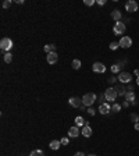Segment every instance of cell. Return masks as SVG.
Wrapping results in <instances>:
<instances>
[{
	"instance_id": "obj_1",
	"label": "cell",
	"mask_w": 139,
	"mask_h": 156,
	"mask_svg": "<svg viewBox=\"0 0 139 156\" xmlns=\"http://www.w3.org/2000/svg\"><path fill=\"white\" fill-rule=\"evenodd\" d=\"M13 40L10 38H3L0 40V49H1V52L3 53H8L11 49H13Z\"/></svg>"
},
{
	"instance_id": "obj_2",
	"label": "cell",
	"mask_w": 139,
	"mask_h": 156,
	"mask_svg": "<svg viewBox=\"0 0 139 156\" xmlns=\"http://www.w3.org/2000/svg\"><path fill=\"white\" fill-rule=\"evenodd\" d=\"M95 101H96V95L92 94V92L85 94L82 96V105L86 106V107H92V105L95 103Z\"/></svg>"
},
{
	"instance_id": "obj_3",
	"label": "cell",
	"mask_w": 139,
	"mask_h": 156,
	"mask_svg": "<svg viewBox=\"0 0 139 156\" xmlns=\"http://www.w3.org/2000/svg\"><path fill=\"white\" fill-rule=\"evenodd\" d=\"M104 96H106V101H108V102H116L118 94H117V91L114 89V88H113V86H110V88H107V89L104 91Z\"/></svg>"
},
{
	"instance_id": "obj_4",
	"label": "cell",
	"mask_w": 139,
	"mask_h": 156,
	"mask_svg": "<svg viewBox=\"0 0 139 156\" xmlns=\"http://www.w3.org/2000/svg\"><path fill=\"white\" fill-rule=\"evenodd\" d=\"M117 78H118V82H121V84H129L132 79V74L127 73V71H121Z\"/></svg>"
},
{
	"instance_id": "obj_5",
	"label": "cell",
	"mask_w": 139,
	"mask_h": 156,
	"mask_svg": "<svg viewBox=\"0 0 139 156\" xmlns=\"http://www.w3.org/2000/svg\"><path fill=\"white\" fill-rule=\"evenodd\" d=\"M127 29V27H125V24L121 23V21H118L116 23V25L113 27V32H114V35H123L124 32Z\"/></svg>"
},
{
	"instance_id": "obj_6",
	"label": "cell",
	"mask_w": 139,
	"mask_h": 156,
	"mask_svg": "<svg viewBox=\"0 0 139 156\" xmlns=\"http://www.w3.org/2000/svg\"><path fill=\"white\" fill-rule=\"evenodd\" d=\"M125 10H127L128 13H135V11H138V3H136L135 0L127 1V3H125Z\"/></svg>"
},
{
	"instance_id": "obj_7",
	"label": "cell",
	"mask_w": 139,
	"mask_h": 156,
	"mask_svg": "<svg viewBox=\"0 0 139 156\" xmlns=\"http://www.w3.org/2000/svg\"><path fill=\"white\" fill-rule=\"evenodd\" d=\"M120 47H124V49H128V47L132 46V39L131 36H123V38L120 39Z\"/></svg>"
},
{
	"instance_id": "obj_8",
	"label": "cell",
	"mask_w": 139,
	"mask_h": 156,
	"mask_svg": "<svg viewBox=\"0 0 139 156\" xmlns=\"http://www.w3.org/2000/svg\"><path fill=\"white\" fill-rule=\"evenodd\" d=\"M92 70L95 71V73H99V74H103V73H106V66H104L103 63H100V62H96V63H93Z\"/></svg>"
},
{
	"instance_id": "obj_9",
	"label": "cell",
	"mask_w": 139,
	"mask_h": 156,
	"mask_svg": "<svg viewBox=\"0 0 139 156\" xmlns=\"http://www.w3.org/2000/svg\"><path fill=\"white\" fill-rule=\"evenodd\" d=\"M70 105L72 106V107H75V109H78V107H81L82 106V98H78V96H72V98H70Z\"/></svg>"
},
{
	"instance_id": "obj_10",
	"label": "cell",
	"mask_w": 139,
	"mask_h": 156,
	"mask_svg": "<svg viewBox=\"0 0 139 156\" xmlns=\"http://www.w3.org/2000/svg\"><path fill=\"white\" fill-rule=\"evenodd\" d=\"M113 88H114V89L117 91L118 96H125V94H127V86H124V84H121V82L116 84V85L113 86Z\"/></svg>"
},
{
	"instance_id": "obj_11",
	"label": "cell",
	"mask_w": 139,
	"mask_h": 156,
	"mask_svg": "<svg viewBox=\"0 0 139 156\" xmlns=\"http://www.w3.org/2000/svg\"><path fill=\"white\" fill-rule=\"evenodd\" d=\"M110 112H111V106L108 105L107 102L99 106V113H100V114H107V113H110Z\"/></svg>"
},
{
	"instance_id": "obj_12",
	"label": "cell",
	"mask_w": 139,
	"mask_h": 156,
	"mask_svg": "<svg viewBox=\"0 0 139 156\" xmlns=\"http://www.w3.org/2000/svg\"><path fill=\"white\" fill-rule=\"evenodd\" d=\"M82 135L85 137V138H89V137H92V134H93V131H92V128L88 125V123H86L84 127H82Z\"/></svg>"
},
{
	"instance_id": "obj_13",
	"label": "cell",
	"mask_w": 139,
	"mask_h": 156,
	"mask_svg": "<svg viewBox=\"0 0 139 156\" xmlns=\"http://www.w3.org/2000/svg\"><path fill=\"white\" fill-rule=\"evenodd\" d=\"M57 60H59V56H57L56 52H53V53H49V55H47V63H49V64H56Z\"/></svg>"
},
{
	"instance_id": "obj_14",
	"label": "cell",
	"mask_w": 139,
	"mask_h": 156,
	"mask_svg": "<svg viewBox=\"0 0 139 156\" xmlns=\"http://www.w3.org/2000/svg\"><path fill=\"white\" fill-rule=\"evenodd\" d=\"M135 98H136V95L134 91H127V94H125V101L129 102V103H134L135 102Z\"/></svg>"
},
{
	"instance_id": "obj_15",
	"label": "cell",
	"mask_w": 139,
	"mask_h": 156,
	"mask_svg": "<svg viewBox=\"0 0 139 156\" xmlns=\"http://www.w3.org/2000/svg\"><path fill=\"white\" fill-rule=\"evenodd\" d=\"M121 11H120V10H118V8H116V10H113V11H111V18H113V20H114V21H117V23H118V21H121Z\"/></svg>"
},
{
	"instance_id": "obj_16",
	"label": "cell",
	"mask_w": 139,
	"mask_h": 156,
	"mask_svg": "<svg viewBox=\"0 0 139 156\" xmlns=\"http://www.w3.org/2000/svg\"><path fill=\"white\" fill-rule=\"evenodd\" d=\"M78 135H79V128H78L77 125L75 127H71L68 131V137H71V138H77Z\"/></svg>"
},
{
	"instance_id": "obj_17",
	"label": "cell",
	"mask_w": 139,
	"mask_h": 156,
	"mask_svg": "<svg viewBox=\"0 0 139 156\" xmlns=\"http://www.w3.org/2000/svg\"><path fill=\"white\" fill-rule=\"evenodd\" d=\"M60 145H61V142H60V140H53L50 144H49V146H50V149H53V151H57V149L60 148Z\"/></svg>"
},
{
	"instance_id": "obj_18",
	"label": "cell",
	"mask_w": 139,
	"mask_h": 156,
	"mask_svg": "<svg viewBox=\"0 0 139 156\" xmlns=\"http://www.w3.org/2000/svg\"><path fill=\"white\" fill-rule=\"evenodd\" d=\"M43 50L46 52L47 55H49V53H53V52H56V45H53V43H49V45H45V47H43Z\"/></svg>"
},
{
	"instance_id": "obj_19",
	"label": "cell",
	"mask_w": 139,
	"mask_h": 156,
	"mask_svg": "<svg viewBox=\"0 0 139 156\" xmlns=\"http://www.w3.org/2000/svg\"><path fill=\"white\" fill-rule=\"evenodd\" d=\"M75 125H77V127H84V125H85V120H84V117H81V116L75 117Z\"/></svg>"
},
{
	"instance_id": "obj_20",
	"label": "cell",
	"mask_w": 139,
	"mask_h": 156,
	"mask_svg": "<svg viewBox=\"0 0 139 156\" xmlns=\"http://www.w3.org/2000/svg\"><path fill=\"white\" fill-rule=\"evenodd\" d=\"M71 66H72V68L79 70V68H81V66H82V63H81V60H78V59H74L72 63H71Z\"/></svg>"
},
{
	"instance_id": "obj_21",
	"label": "cell",
	"mask_w": 139,
	"mask_h": 156,
	"mask_svg": "<svg viewBox=\"0 0 139 156\" xmlns=\"http://www.w3.org/2000/svg\"><path fill=\"white\" fill-rule=\"evenodd\" d=\"M3 60L7 63V64H8V63H11V60H13V55H11L10 52H8V53H4V56H3Z\"/></svg>"
},
{
	"instance_id": "obj_22",
	"label": "cell",
	"mask_w": 139,
	"mask_h": 156,
	"mask_svg": "<svg viewBox=\"0 0 139 156\" xmlns=\"http://www.w3.org/2000/svg\"><path fill=\"white\" fill-rule=\"evenodd\" d=\"M29 156H45V153H43V151H40V149H35V151L31 152Z\"/></svg>"
},
{
	"instance_id": "obj_23",
	"label": "cell",
	"mask_w": 139,
	"mask_h": 156,
	"mask_svg": "<svg viewBox=\"0 0 139 156\" xmlns=\"http://www.w3.org/2000/svg\"><path fill=\"white\" fill-rule=\"evenodd\" d=\"M121 110V105H118V103H113V106H111V112L113 113H118Z\"/></svg>"
},
{
	"instance_id": "obj_24",
	"label": "cell",
	"mask_w": 139,
	"mask_h": 156,
	"mask_svg": "<svg viewBox=\"0 0 139 156\" xmlns=\"http://www.w3.org/2000/svg\"><path fill=\"white\" fill-rule=\"evenodd\" d=\"M120 68H121V67H120V66L116 63V64H113V66H111V73L117 74V73H120Z\"/></svg>"
},
{
	"instance_id": "obj_25",
	"label": "cell",
	"mask_w": 139,
	"mask_h": 156,
	"mask_svg": "<svg viewBox=\"0 0 139 156\" xmlns=\"http://www.w3.org/2000/svg\"><path fill=\"white\" fill-rule=\"evenodd\" d=\"M118 47H120V43H118V42H111V43H110V49H111V50H117Z\"/></svg>"
},
{
	"instance_id": "obj_26",
	"label": "cell",
	"mask_w": 139,
	"mask_h": 156,
	"mask_svg": "<svg viewBox=\"0 0 139 156\" xmlns=\"http://www.w3.org/2000/svg\"><path fill=\"white\" fill-rule=\"evenodd\" d=\"M131 120L134 121V123H139V116L136 114V113H132V114H131Z\"/></svg>"
},
{
	"instance_id": "obj_27",
	"label": "cell",
	"mask_w": 139,
	"mask_h": 156,
	"mask_svg": "<svg viewBox=\"0 0 139 156\" xmlns=\"http://www.w3.org/2000/svg\"><path fill=\"white\" fill-rule=\"evenodd\" d=\"M95 3H96L95 0H84V4H85V6H93Z\"/></svg>"
},
{
	"instance_id": "obj_28",
	"label": "cell",
	"mask_w": 139,
	"mask_h": 156,
	"mask_svg": "<svg viewBox=\"0 0 139 156\" xmlns=\"http://www.w3.org/2000/svg\"><path fill=\"white\" fill-rule=\"evenodd\" d=\"M60 142H61V145H68L70 140H68V138H67V137H63L61 140H60Z\"/></svg>"
},
{
	"instance_id": "obj_29",
	"label": "cell",
	"mask_w": 139,
	"mask_h": 156,
	"mask_svg": "<svg viewBox=\"0 0 139 156\" xmlns=\"http://www.w3.org/2000/svg\"><path fill=\"white\" fill-rule=\"evenodd\" d=\"M11 3H13L11 0H6V1H3V7H4V8H8L10 6H11Z\"/></svg>"
},
{
	"instance_id": "obj_30",
	"label": "cell",
	"mask_w": 139,
	"mask_h": 156,
	"mask_svg": "<svg viewBox=\"0 0 139 156\" xmlns=\"http://www.w3.org/2000/svg\"><path fill=\"white\" fill-rule=\"evenodd\" d=\"M88 114H89V116H95V114H96V110L93 109V107H89V109H88Z\"/></svg>"
},
{
	"instance_id": "obj_31",
	"label": "cell",
	"mask_w": 139,
	"mask_h": 156,
	"mask_svg": "<svg viewBox=\"0 0 139 156\" xmlns=\"http://www.w3.org/2000/svg\"><path fill=\"white\" fill-rule=\"evenodd\" d=\"M117 81H118V78H116V77H110V78H108V82H110V84H116Z\"/></svg>"
},
{
	"instance_id": "obj_32",
	"label": "cell",
	"mask_w": 139,
	"mask_h": 156,
	"mask_svg": "<svg viewBox=\"0 0 139 156\" xmlns=\"http://www.w3.org/2000/svg\"><path fill=\"white\" fill-rule=\"evenodd\" d=\"M97 4L99 6H104L106 4V0H97Z\"/></svg>"
},
{
	"instance_id": "obj_33",
	"label": "cell",
	"mask_w": 139,
	"mask_h": 156,
	"mask_svg": "<svg viewBox=\"0 0 139 156\" xmlns=\"http://www.w3.org/2000/svg\"><path fill=\"white\" fill-rule=\"evenodd\" d=\"M74 156H86V155L84 153V152H77V153H75Z\"/></svg>"
},
{
	"instance_id": "obj_34",
	"label": "cell",
	"mask_w": 139,
	"mask_h": 156,
	"mask_svg": "<svg viewBox=\"0 0 139 156\" xmlns=\"http://www.w3.org/2000/svg\"><path fill=\"white\" fill-rule=\"evenodd\" d=\"M127 91H134V86H132L131 84H129V85L127 86Z\"/></svg>"
},
{
	"instance_id": "obj_35",
	"label": "cell",
	"mask_w": 139,
	"mask_h": 156,
	"mask_svg": "<svg viewBox=\"0 0 139 156\" xmlns=\"http://www.w3.org/2000/svg\"><path fill=\"white\" fill-rule=\"evenodd\" d=\"M123 106H124V107H128V106H129V102H127V101H125V102H124V105H123Z\"/></svg>"
},
{
	"instance_id": "obj_36",
	"label": "cell",
	"mask_w": 139,
	"mask_h": 156,
	"mask_svg": "<svg viewBox=\"0 0 139 156\" xmlns=\"http://www.w3.org/2000/svg\"><path fill=\"white\" fill-rule=\"evenodd\" d=\"M135 130H139V123H135Z\"/></svg>"
},
{
	"instance_id": "obj_37",
	"label": "cell",
	"mask_w": 139,
	"mask_h": 156,
	"mask_svg": "<svg viewBox=\"0 0 139 156\" xmlns=\"http://www.w3.org/2000/svg\"><path fill=\"white\" fill-rule=\"evenodd\" d=\"M135 75H136V77H139V70H135Z\"/></svg>"
},
{
	"instance_id": "obj_38",
	"label": "cell",
	"mask_w": 139,
	"mask_h": 156,
	"mask_svg": "<svg viewBox=\"0 0 139 156\" xmlns=\"http://www.w3.org/2000/svg\"><path fill=\"white\" fill-rule=\"evenodd\" d=\"M136 84H138V86H139V77H136Z\"/></svg>"
},
{
	"instance_id": "obj_39",
	"label": "cell",
	"mask_w": 139,
	"mask_h": 156,
	"mask_svg": "<svg viewBox=\"0 0 139 156\" xmlns=\"http://www.w3.org/2000/svg\"><path fill=\"white\" fill-rule=\"evenodd\" d=\"M88 156H96V155H88Z\"/></svg>"
}]
</instances>
